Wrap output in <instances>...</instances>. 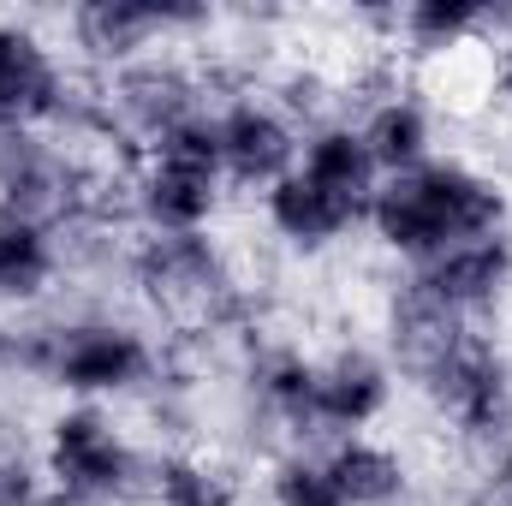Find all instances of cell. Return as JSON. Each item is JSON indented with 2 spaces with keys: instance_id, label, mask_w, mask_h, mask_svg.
Masks as SVG:
<instances>
[{
  "instance_id": "obj_15",
  "label": "cell",
  "mask_w": 512,
  "mask_h": 506,
  "mask_svg": "<svg viewBox=\"0 0 512 506\" xmlns=\"http://www.w3.org/2000/svg\"><path fill=\"white\" fill-rule=\"evenodd\" d=\"M489 42V6H465V0H411L393 12V60H423V66H447L465 48Z\"/></svg>"
},
{
  "instance_id": "obj_16",
  "label": "cell",
  "mask_w": 512,
  "mask_h": 506,
  "mask_svg": "<svg viewBox=\"0 0 512 506\" xmlns=\"http://www.w3.org/2000/svg\"><path fill=\"white\" fill-rule=\"evenodd\" d=\"M143 506H251L233 465H221L203 447H155Z\"/></svg>"
},
{
  "instance_id": "obj_3",
  "label": "cell",
  "mask_w": 512,
  "mask_h": 506,
  "mask_svg": "<svg viewBox=\"0 0 512 506\" xmlns=\"http://www.w3.org/2000/svg\"><path fill=\"white\" fill-rule=\"evenodd\" d=\"M36 465L54 495L84 506H143L149 447L131 435L114 405H60L36 435Z\"/></svg>"
},
{
  "instance_id": "obj_18",
  "label": "cell",
  "mask_w": 512,
  "mask_h": 506,
  "mask_svg": "<svg viewBox=\"0 0 512 506\" xmlns=\"http://www.w3.org/2000/svg\"><path fill=\"white\" fill-rule=\"evenodd\" d=\"M262 90H268V102L298 131H316V126H328V120L346 114V84H334L316 60H286Z\"/></svg>"
},
{
  "instance_id": "obj_19",
  "label": "cell",
  "mask_w": 512,
  "mask_h": 506,
  "mask_svg": "<svg viewBox=\"0 0 512 506\" xmlns=\"http://www.w3.org/2000/svg\"><path fill=\"white\" fill-rule=\"evenodd\" d=\"M256 495H262V506H340L334 477L322 465V447H280V453H268L262 477H256Z\"/></svg>"
},
{
  "instance_id": "obj_5",
  "label": "cell",
  "mask_w": 512,
  "mask_h": 506,
  "mask_svg": "<svg viewBox=\"0 0 512 506\" xmlns=\"http://www.w3.org/2000/svg\"><path fill=\"white\" fill-rule=\"evenodd\" d=\"M96 84H102L108 131H114V143L131 149V155L167 143L173 131H185L191 120H203L215 108L203 60L185 54V48H155V54L131 60V66L96 78Z\"/></svg>"
},
{
  "instance_id": "obj_12",
  "label": "cell",
  "mask_w": 512,
  "mask_h": 506,
  "mask_svg": "<svg viewBox=\"0 0 512 506\" xmlns=\"http://www.w3.org/2000/svg\"><path fill=\"white\" fill-rule=\"evenodd\" d=\"M352 120L364 131V143H370L382 179L411 173V167H423L429 155H441V108H435L417 84H405V78L387 84L382 96H370Z\"/></svg>"
},
{
  "instance_id": "obj_20",
  "label": "cell",
  "mask_w": 512,
  "mask_h": 506,
  "mask_svg": "<svg viewBox=\"0 0 512 506\" xmlns=\"http://www.w3.org/2000/svg\"><path fill=\"white\" fill-rule=\"evenodd\" d=\"M48 483H42V465H36V447H24L18 435L0 429V506H36Z\"/></svg>"
},
{
  "instance_id": "obj_7",
  "label": "cell",
  "mask_w": 512,
  "mask_h": 506,
  "mask_svg": "<svg viewBox=\"0 0 512 506\" xmlns=\"http://www.w3.org/2000/svg\"><path fill=\"white\" fill-rule=\"evenodd\" d=\"M78 84L84 72L42 24L0 12V131H60Z\"/></svg>"
},
{
  "instance_id": "obj_2",
  "label": "cell",
  "mask_w": 512,
  "mask_h": 506,
  "mask_svg": "<svg viewBox=\"0 0 512 506\" xmlns=\"http://www.w3.org/2000/svg\"><path fill=\"white\" fill-rule=\"evenodd\" d=\"M126 286L167 316L179 334H251V292L239 280L233 251L215 233H185V239H131Z\"/></svg>"
},
{
  "instance_id": "obj_21",
  "label": "cell",
  "mask_w": 512,
  "mask_h": 506,
  "mask_svg": "<svg viewBox=\"0 0 512 506\" xmlns=\"http://www.w3.org/2000/svg\"><path fill=\"white\" fill-rule=\"evenodd\" d=\"M489 102L512 120V30L501 42H489Z\"/></svg>"
},
{
  "instance_id": "obj_4",
  "label": "cell",
  "mask_w": 512,
  "mask_h": 506,
  "mask_svg": "<svg viewBox=\"0 0 512 506\" xmlns=\"http://www.w3.org/2000/svg\"><path fill=\"white\" fill-rule=\"evenodd\" d=\"M221 209H227V179H221V155H215L209 114L131 161V173H126L131 233H143V239L215 233Z\"/></svg>"
},
{
  "instance_id": "obj_10",
  "label": "cell",
  "mask_w": 512,
  "mask_h": 506,
  "mask_svg": "<svg viewBox=\"0 0 512 506\" xmlns=\"http://www.w3.org/2000/svg\"><path fill=\"white\" fill-rule=\"evenodd\" d=\"M393 399H399V376L382 346L334 340L328 352H316V441L376 435Z\"/></svg>"
},
{
  "instance_id": "obj_9",
  "label": "cell",
  "mask_w": 512,
  "mask_h": 506,
  "mask_svg": "<svg viewBox=\"0 0 512 506\" xmlns=\"http://www.w3.org/2000/svg\"><path fill=\"white\" fill-rule=\"evenodd\" d=\"M399 286L447 322L489 328L512 298V227L489 233V239H471V245L435 256L423 268H399Z\"/></svg>"
},
{
  "instance_id": "obj_17",
  "label": "cell",
  "mask_w": 512,
  "mask_h": 506,
  "mask_svg": "<svg viewBox=\"0 0 512 506\" xmlns=\"http://www.w3.org/2000/svg\"><path fill=\"white\" fill-rule=\"evenodd\" d=\"M298 173L316 179V185H328V191L346 197V203H364V209H370V197H376V185H382V167H376V155H370V143H364V131H358L352 114L304 131Z\"/></svg>"
},
{
  "instance_id": "obj_11",
  "label": "cell",
  "mask_w": 512,
  "mask_h": 506,
  "mask_svg": "<svg viewBox=\"0 0 512 506\" xmlns=\"http://www.w3.org/2000/svg\"><path fill=\"white\" fill-rule=\"evenodd\" d=\"M256 215H262V227H268V239L280 245V251L292 256H328L340 251L358 227H364V203H346V197H334L328 185H316V179H304L298 167L286 173V179H274L262 197H256Z\"/></svg>"
},
{
  "instance_id": "obj_6",
  "label": "cell",
  "mask_w": 512,
  "mask_h": 506,
  "mask_svg": "<svg viewBox=\"0 0 512 506\" xmlns=\"http://www.w3.org/2000/svg\"><path fill=\"white\" fill-rule=\"evenodd\" d=\"M60 30L72 42L66 60L90 78H108L155 48H179L185 36L215 30V12L185 0H78L60 12Z\"/></svg>"
},
{
  "instance_id": "obj_14",
  "label": "cell",
  "mask_w": 512,
  "mask_h": 506,
  "mask_svg": "<svg viewBox=\"0 0 512 506\" xmlns=\"http://www.w3.org/2000/svg\"><path fill=\"white\" fill-rule=\"evenodd\" d=\"M322 465L334 477L340 506H411V459L387 435H340L322 441Z\"/></svg>"
},
{
  "instance_id": "obj_8",
  "label": "cell",
  "mask_w": 512,
  "mask_h": 506,
  "mask_svg": "<svg viewBox=\"0 0 512 506\" xmlns=\"http://www.w3.org/2000/svg\"><path fill=\"white\" fill-rule=\"evenodd\" d=\"M209 126H215V155H221L227 191H251V197H262L274 179H286V173L298 167L304 131L268 102L262 84H245V90L221 96V102L209 108Z\"/></svg>"
},
{
  "instance_id": "obj_1",
  "label": "cell",
  "mask_w": 512,
  "mask_h": 506,
  "mask_svg": "<svg viewBox=\"0 0 512 506\" xmlns=\"http://www.w3.org/2000/svg\"><path fill=\"white\" fill-rule=\"evenodd\" d=\"M512 227V185L483 167L477 155L441 149L411 173H393L376 185L364 233L393 256L399 268H423L435 256L459 251L471 239L507 233Z\"/></svg>"
},
{
  "instance_id": "obj_13",
  "label": "cell",
  "mask_w": 512,
  "mask_h": 506,
  "mask_svg": "<svg viewBox=\"0 0 512 506\" xmlns=\"http://www.w3.org/2000/svg\"><path fill=\"white\" fill-rule=\"evenodd\" d=\"M66 286V251L60 233L24 215L0 209V316L48 310Z\"/></svg>"
}]
</instances>
